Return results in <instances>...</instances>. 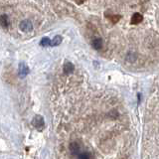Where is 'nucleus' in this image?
Segmentation results:
<instances>
[{"mask_svg":"<svg viewBox=\"0 0 159 159\" xmlns=\"http://www.w3.org/2000/svg\"><path fill=\"white\" fill-rule=\"evenodd\" d=\"M50 100L53 159H136L132 118L114 91L66 63Z\"/></svg>","mask_w":159,"mask_h":159,"instance_id":"obj_1","label":"nucleus"},{"mask_svg":"<svg viewBox=\"0 0 159 159\" xmlns=\"http://www.w3.org/2000/svg\"><path fill=\"white\" fill-rule=\"evenodd\" d=\"M92 48L129 70L159 65V1L71 2Z\"/></svg>","mask_w":159,"mask_h":159,"instance_id":"obj_2","label":"nucleus"},{"mask_svg":"<svg viewBox=\"0 0 159 159\" xmlns=\"http://www.w3.org/2000/svg\"><path fill=\"white\" fill-rule=\"evenodd\" d=\"M63 15H72L71 2L0 1L2 29L22 40L42 33Z\"/></svg>","mask_w":159,"mask_h":159,"instance_id":"obj_3","label":"nucleus"}]
</instances>
